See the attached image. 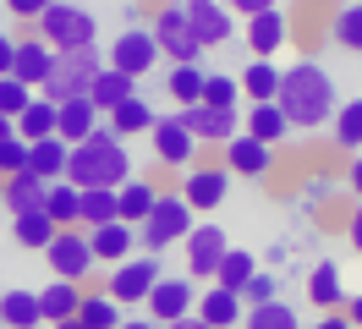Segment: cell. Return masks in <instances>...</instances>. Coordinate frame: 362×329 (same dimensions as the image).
<instances>
[{
    "mask_svg": "<svg viewBox=\"0 0 362 329\" xmlns=\"http://www.w3.org/2000/svg\"><path fill=\"white\" fill-rule=\"evenodd\" d=\"M274 105L286 110V121H291V132H313L324 127V121H335V83H329V71L318 61H296L286 66V77H280V99Z\"/></svg>",
    "mask_w": 362,
    "mask_h": 329,
    "instance_id": "6da1fadb",
    "label": "cell"
},
{
    "mask_svg": "<svg viewBox=\"0 0 362 329\" xmlns=\"http://www.w3.org/2000/svg\"><path fill=\"white\" fill-rule=\"evenodd\" d=\"M66 181H71V187H83V192H121V187L132 181L127 143H121L110 127H99L88 143H77V149H71Z\"/></svg>",
    "mask_w": 362,
    "mask_h": 329,
    "instance_id": "7a4b0ae2",
    "label": "cell"
},
{
    "mask_svg": "<svg viewBox=\"0 0 362 329\" xmlns=\"http://www.w3.org/2000/svg\"><path fill=\"white\" fill-rule=\"evenodd\" d=\"M105 66H110V61H105V50H99V44H93V50H66V55H55V71H49V83H45V99H49V105L88 99Z\"/></svg>",
    "mask_w": 362,
    "mask_h": 329,
    "instance_id": "3957f363",
    "label": "cell"
},
{
    "mask_svg": "<svg viewBox=\"0 0 362 329\" xmlns=\"http://www.w3.org/2000/svg\"><path fill=\"white\" fill-rule=\"evenodd\" d=\"M33 33H39L55 55H66V50H93V44H99V22H93L88 6L61 0V6H49L45 17L33 22Z\"/></svg>",
    "mask_w": 362,
    "mask_h": 329,
    "instance_id": "277c9868",
    "label": "cell"
},
{
    "mask_svg": "<svg viewBox=\"0 0 362 329\" xmlns=\"http://www.w3.org/2000/svg\"><path fill=\"white\" fill-rule=\"evenodd\" d=\"M192 236V203L181 192H159V203H154V214L137 225V241H143V253H165V247H176V241H187Z\"/></svg>",
    "mask_w": 362,
    "mask_h": 329,
    "instance_id": "5b68a950",
    "label": "cell"
},
{
    "mask_svg": "<svg viewBox=\"0 0 362 329\" xmlns=\"http://www.w3.org/2000/svg\"><path fill=\"white\" fill-rule=\"evenodd\" d=\"M154 44H159V55L176 61V66H198L204 61V44H198V33H192V17L181 11V0L154 11Z\"/></svg>",
    "mask_w": 362,
    "mask_h": 329,
    "instance_id": "8992f818",
    "label": "cell"
},
{
    "mask_svg": "<svg viewBox=\"0 0 362 329\" xmlns=\"http://www.w3.org/2000/svg\"><path fill=\"white\" fill-rule=\"evenodd\" d=\"M165 280V269H159L154 253H143V258H127L110 269V280H105V291H110L121 307H143L148 296H154V285Z\"/></svg>",
    "mask_w": 362,
    "mask_h": 329,
    "instance_id": "52a82bcc",
    "label": "cell"
},
{
    "mask_svg": "<svg viewBox=\"0 0 362 329\" xmlns=\"http://www.w3.org/2000/svg\"><path fill=\"white\" fill-rule=\"evenodd\" d=\"M105 61L115 66V71H127V77H148L159 66V44H154V28H137V22H127L121 33L110 39V50H105Z\"/></svg>",
    "mask_w": 362,
    "mask_h": 329,
    "instance_id": "ba28073f",
    "label": "cell"
},
{
    "mask_svg": "<svg viewBox=\"0 0 362 329\" xmlns=\"http://www.w3.org/2000/svg\"><path fill=\"white\" fill-rule=\"evenodd\" d=\"M49 275L55 280H93V269H99V258H93V241H88V231L77 225V231H61V236L49 241Z\"/></svg>",
    "mask_w": 362,
    "mask_h": 329,
    "instance_id": "9c48e42d",
    "label": "cell"
},
{
    "mask_svg": "<svg viewBox=\"0 0 362 329\" xmlns=\"http://www.w3.org/2000/svg\"><path fill=\"white\" fill-rule=\"evenodd\" d=\"M187 247V275L192 280H220V263L230 258V236L220 231V225H192V236L181 241Z\"/></svg>",
    "mask_w": 362,
    "mask_h": 329,
    "instance_id": "30bf717a",
    "label": "cell"
},
{
    "mask_svg": "<svg viewBox=\"0 0 362 329\" xmlns=\"http://www.w3.org/2000/svg\"><path fill=\"white\" fill-rule=\"evenodd\" d=\"M148 143H154V159L170 165V171H192V165H198V149H204V143L187 132L181 115H159V127L148 132Z\"/></svg>",
    "mask_w": 362,
    "mask_h": 329,
    "instance_id": "8fae6325",
    "label": "cell"
},
{
    "mask_svg": "<svg viewBox=\"0 0 362 329\" xmlns=\"http://www.w3.org/2000/svg\"><path fill=\"white\" fill-rule=\"evenodd\" d=\"M148 318L154 324H176V318H192L198 313V285H192V275H165V280L154 285V296H148Z\"/></svg>",
    "mask_w": 362,
    "mask_h": 329,
    "instance_id": "7c38bea8",
    "label": "cell"
},
{
    "mask_svg": "<svg viewBox=\"0 0 362 329\" xmlns=\"http://www.w3.org/2000/svg\"><path fill=\"white\" fill-rule=\"evenodd\" d=\"M181 11L192 17V33H198L204 50H220V44L236 39V11L226 0H181Z\"/></svg>",
    "mask_w": 362,
    "mask_h": 329,
    "instance_id": "4fadbf2b",
    "label": "cell"
},
{
    "mask_svg": "<svg viewBox=\"0 0 362 329\" xmlns=\"http://www.w3.org/2000/svg\"><path fill=\"white\" fill-rule=\"evenodd\" d=\"M181 197L192 203V214L220 209L230 197V171L226 165H192V171H181Z\"/></svg>",
    "mask_w": 362,
    "mask_h": 329,
    "instance_id": "5bb4252c",
    "label": "cell"
},
{
    "mask_svg": "<svg viewBox=\"0 0 362 329\" xmlns=\"http://www.w3.org/2000/svg\"><path fill=\"white\" fill-rule=\"evenodd\" d=\"M181 121H187V132L198 137V143H220L226 149L230 137H242V115L236 110H214V105H187V110H176Z\"/></svg>",
    "mask_w": 362,
    "mask_h": 329,
    "instance_id": "9a60e30c",
    "label": "cell"
},
{
    "mask_svg": "<svg viewBox=\"0 0 362 329\" xmlns=\"http://www.w3.org/2000/svg\"><path fill=\"white\" fill-rule=\"evenodd\" d=\"M49 71H55V50H49L39 33H23V39H17V66H11V77L23 88H33V93H45Z\"/></svg>",
    "mask_w": 362,
    "mask_h": 329,
    "instance_id": "2e32d148",
    "label": "cell"
},
{
    "mask_svg": "<svg viewBox=\"0 0 362 329\" xmlns=\"http://www.w3.org/2000/svg\"><path fill=\"white\" fill-rule=\"evenodd\" d=\"M226 171L230 175H247V181H264V175L274 171V149L242 132V137H230V143H226Z\"/></svg>",
    "mask_w": 362,
    "mask_h": 329,
    "instance_id": "e0dca14e",
    "label": "cell"
},
{
    "mask_svg": "<svg viewBox=\"0 0 362 329\" xmlns=\"http://www.w3.org/2000/svg\"><path fill=\"white\" fill-rule=\"evenodd\" d=\"M308 302L318 307V313H346V275H340V263L335 258H324L313 263V275H308Z\"/></svg>",
    "mask_w": 362,
    "mask_h": 329,
    "instance_id": "ac0fdd59",
    "label": "cell"
},
{
    "mask_svg": "<svg viewBox=\"0 0 362 329\" xmlns=\"http://www.w3.org/2000/svg\"><path fill=\"white\" fill-rule=\"evenodd\" d=\"M198 318H204L209 329H236L247 318V302H242L236 291H226V285H204V291H198Z\"/></svg>",
    "mask_w": 362,
    "mask_h": 329,
    "instance_id": "d6986e66",
    "label": "cell"
},
{
    "mask_svg": "<svg viewBox=\"0 0 362 329\" xmlns=\"http://www.w3.org/2000/svg\"><path fill=\"white\" fill-rule=\"evenodd\" d=\"M88 241H93V258L110 263V269L132 258V247H143V241H137V225H127V219H110V225L88 231Z\"/></svg>",
    "mask_w": 362,
    "mask_h": 329,
    "instance_id": "ffe728a7",
    "label": "cell"
},
{
    "mask_svg": "<svg viewBox=\"0 0 362 329\" xmlns=\"http://www.w3.org/2000/svg\"><path fill=\"white\" fill-rule=\"evenodd\" d=\"M45 197H49V181H45V175H33V171L6 175V181H0V203L11 209V219H17V214H33V209H45Z\"/></svg>",
    "mask_w": 362,
    "mask_h": 329,
    "instance_id": "44dd1931",
    "label": "cell"
},
{
    "mask_svg": "<svg viewBox=\"0 0 362 329\" xmlns=\"http://www.w3.org/2000/svg\"><path fill=\"white\" fill-rule=\"evenodd\" d=\"M55 110H61L55 137H61V143H71V149H77V143H88L93 132L105 127V115L93 110V99H71V105H55Z\"/></svg>",
    "mask_w": 362,
    "mask_h": 329,
    "instance_id": "7402d4cb",
    "label": "cell"
},
{
    "mask_svg": "<svg viewBox=\"0 0 362 329\" xmlns=\"http://www.w3.org/2000/svg\"><path fill=\"white\" fill-rule=\"evenodd\" d=\"M291 39V17L286 11H264V17H247V50L258 61H269L280 44Z\"/></svg>",
    "mask_w": 362,
    "mask_h": 329,
    "instance_id": "603a6c76",
    "label": "cell"
},
{
    "mask_svg": "<svg viewBox=\"0 0 362 329\" xmlns=\"http://www.w3.org/2000/svg\"><path fill=\"white\" fill-rule=\"evenodd\" d=\"M83 296H88V291H83L77 280H49L45 291H39L45 324H49V329H55V324H71V318H77V307H83Z\"/></svg>",
    "mask_w": 362,
    "mask_h": 329,
    "instance_id": "cb8c5ba5",
    "label": "cell"
},
{
    "mask_svg": "<svg viewBox=\"0 0 362 329\" xmlns=\"http://www.w3.org/2000/svg\"><path fill=\"white\" fill-rule=\"evenodd\" d=\"M236 77H242V93H247V105H274V99H280V77H286V71H280L274 61H258V55H252V61L242 66Z\"/></svg>",
    "mask_w": 362,
    "mask_h": 329,
    "instance_id": "d4e9b609",
    "label": "cell"
},
{
    "mask_svg": "<svg viewBox=\"0 0 362 329\" xmlns=\"http://www.w3.org/2000/svg\"><path fill=\"white\" fill-rule=\"evenodd\" d=\"M105 127H110L115 137L127 143V137H143V132H154V127H159V115H154V105L137 93V99H127L121 110H110V115H105Z\"/></svg>",
    "mask_w": 362,
    "mask_h": 329,
    "instance_id": "484cf974",
    "label": "cell"
},
{
    "mask_svg": "<svg viewBox=\"0 0 362 329\" xmlns=\"http://www.w3.org/2000/svg\"><path fill=\"white\" fill-rule=\"evenodd\" d=\"M88 99H93V110H99V115H110V110H121L127 99H137V77H127V71H115V66H105Z\"/></svg>",
    "mask_w": 362,
    "mask_h": 329,
    "instance_id": "4316f807",
    "label": "cell"
},
{
    "mask_svg": "<svg viewBox=\"0 0 362 329\" xmlns=\"http://www.w3.org/2000/svg\"><path fill=\"white\" fill-rule=\"evenodd\" d=\"M55 236H61V225H55L45 209L11 219V241H17V247H28V253H49V241H55Z\"/></svg>",
    "mask_w": 362,
    "mask_h": 329,
    "instance_id": "83f0119b",
    "label": "cell"
},
{
    "mask_svg": "<svg viewBox=\"0 0 362 329\" xmlns=\"http://www.w3.org/2000/svg\"><path fill=\"white\" fill-rule=\"evenodd\" d=\"M77 324H83V329H121V324H127V313H121V302H115L105 285H93L88 296H83V307H77Z\"/></svg>",
    "mask_w": 362,
    "mask_h": 329,
    "instance_id": "f1b7e54d",
    "label": "cell"
},
{
    "mask_svg": "<svg viewBox=\"0 0 362 329\" xmlns=\"http://www.w3.org/2000/svg\"><path fill=\"white\" fill-rule=\"evenodd\" d=\"M28 171L33 175H45L49 187L55 181H66V159H71V143H61V137H45V143H28Z\"/></svg>",
    "mask_w": 362,
    "mask_h": 329,
    "instance_id": "f546056e",
    "label": "cell"
},
{
    "mask_svg": "<svg viewBox=\"0 0 362 329\" xmlns=\"http://www.w3.org/2000/svg\"><path fill=\"white\" fill-rule=\"evenodd\" d=\"M0 324L6 329H39L45 324L39 291H6V296H0Z\"/></svg>",
    "mask_w": 362,
    "mask_h": 329,
    "instance_id": "4dcf8cb0",
    "label": "cell"
},
{
    "mask_svg": "<svg viewBox=\"0 0 362 329\" xmlns=\"http://www.w3.org/2000/svg\"><path fill=\"white\" fill-rule=\"evenodd\" d=\"M45 214L61 225V231H77L83 225V187H71V181H55L45 197Z\"/></svg>",
    "mask_w": 362,
    "mask_h": 329,
    "instance_id": "1f68e13d",
    "label": "cell"
},
{
    "mask_svg": "<svg viewBox=\"0 0 362 329\" xmlns=\"http://www.w3.org/2000/svg\"><path fill=\"white\" fill-rule=\"evenodd\" d=\"M115 203H121V219H127V225H143V219L154 214V203H159V187L143 181V175H132V181L115 192Z\"/></svg>",
    "mask_w": 362,
    "mask_h": 329,
    "instance_id": "d6a6232c",
    "label": "cell"
},
{
    "mask_svg": "<svg viewBox=\"0 0 362 329\" xmlns=\"http://www.w3.org/2000/svg\"><path fill=\"white\" fill-rule=\"evenodd\" d=\"M247 137H258V143H286L291 137V121H286V110L280 105H247Z\"/></svg>",
    "mask_w": 362,
    "mask_h": 329,
    "instance_id": "836d02e7",
    "label": "cell"
},
{
    "mask_svg": "<svg viewBox=\"0 0 362 329\" xmlns=\"http://www.w3.org/2000/svg\"><path fill=\"white\" fill-rule=\"evenodd\" d=\"M204 83H209L204 66H170V71H165V93H170L181 110H187V105H204Z\"/></svg>",
    "mask_w": 362,
    "mask_h": 329,
    "instance_id": "e575fe53",
    "label": "cell"
},
{
    "mask_svg": "<svg viewBox=\"0 0 362 329\" xmlns=\"http://www.w3.org/2000/svg\"><path fill=\"white\" fill-rule=\"evenodd\" d=\"M55 121H61V110H55L45 93H39V99L23 110V121H17V137H23V143H45V137H55Z\"/></svg>",
    "mask_w": 362,
    "mask_h": 329,
    "instance_id": "d590c367",
    "label": "cell"
},
{
    "mask_svg": "<svg viewBox=\"0 0 362 329\" xmlns=\"http://www.w3.org/2000/svg\"><path fill=\"white\" fill-rule=\"evenodd\" d=\"M329 39H335L340 50H351V55H362V6H357V0H346V6H335V17H329Z\"/></svg>",
    "mask_w": 362,
    "mask_h": 329,
    "instance_id": "8d00e7d4",
    "label": "cell"
},
{
    "mask_svg": "<svg viewBox=\"0 0 362 329\" xmlns=\"http://www.w3.org/2000/svg\"><path fill=\"white\" fill-rule=\"evenodd\" d=\"M242 329H308V324L296 318L291 302H264V307H247Z\"/></svg>",
    "mask_w": 362,
    "mask_h": 329,
    "instance_id": "74e56055",
    "label": "cell"
},
{
    "mask_svg": "<svg viewBox=\"0 0 362 329\" xmlns=\"http://www.w3.org/2000/svg\"><path fill=\"white\" fill-rule=\"evenodd\" d=\"M335 149H346V154L362 149V99H346L335 110Z\"/></svg>",
    "mask_w": 362,
    "mask_h": 329,
    "instance_id": "f35d334b",
    "label": "cell"
},
{
    "mask_svg": "<svg viewBox=\"0 0 362 329\" xmlns=\"http://www.w3.org/2000/svg\"><path fill=\"white\" fill-rule=\"evenodd\" d=\"M252 275H258V258H252V253H242V247H230V258L220 263V280H214V285H226V291H236V296H242Z\"/></svg>",
    "mask_w": 362,
    "mask_h": 329,
    "instance_id": "ab89813d",
    "label": "cell"
},
{
    "mask_svg": "<svg viewBox=\"0 0 362 329\" xmlns=\"http://www.w3.org/2000/svg\"><path fill=\"white\" fill-rule=\"evenodd\" d=\"M204 105H214V110H236V105H242V77H230V71H209Z\"/></svg>",
    "mask_w": 362,
    "mask_h": 329,
    "instance_id": "60d3db41",
    "label": "cell"
},
{
    "mask_svg": "<svg viewBox=\"0 0 362 329\" xmlns=\"http://www.w3.org/2000/svg\"><path fill=\"white\" fill-rule=\"evenodd\" d=\"M110 219H121L115 192H83V231H99V225H110Z\"/></svg>",
    "mask_w": 362,
    "mask_h": 329,
    "instance_id": "b9f144b4",
    "label": "cell"
},
{
    "mask_svg": "<svg viewBox=\"0 0 362 329\" xmlns=\"http://www.w3.org/2000/svg\"><path fill=\"white\" fill-rule=\"evenodd\" d=\"M39 93L33 88H23L17 77H0V115H11V121H23V110L33 105Z\"/></svg>",
    "mask_w": 362,
    "mask_h": 329,
    "instance_id": "7bdbcfd3",
    "label": "cell"
},
{
    "mask_svg": "<svg viewBox=\"0 0 362 329\" xmlns=\"http://www.w3.org/2000/svg\"><path fill=\"white\" fill-rule=\"evenodd\" d=\"M242 302H247V307L280 302V275H274V269H258V275L247 280V291H242Z\"/></svg>",
    "mask_w": 362,
    "mask_h": 329,
    "instance_id": "ee69618b",
    "label": "cell"
},
{
    "mask_svg": "<svg viewBox=\"0 0 362 329\" xmlns=\"http://www.w3.org/2000/svg\"><path fill=\"white\" fill-rule=\"evenodd\" d=\"M28 154H33V149H28L23 137H6V143H0V175H23L28 171Z\"/></svg>",
    "mask_w": 362,
    "mask_h": 329,
    "instance_id": "f6af8a7d",
    "label": "cell"
},
{
    "mask_svg": "<svg viewBox=\"0 0 362 329\" xmlns=\"http://www.w3.org/2000/svg\"><path fill=\"white\" fill-rule=\"evenodd\" d=\"M49 6H61V0H6V11H11L17 22H39Z\"/></svg>",
    "mask_w": 362,
    "mask_h": 329,
    "instance_id": "bcb514c9",
    "label": "cell"
},
{
    "mask_svg": "<svg viewBox=\"0 0 362 329\" xmlns=\"http://www.w3.org/2000/svg\"><path fill=\"white\" fill-rule=\"evenodd\" d=\"M329 192H335V181H329V175H324V171L302 181V197H308V203H324V197H329Z\"/></svg>",
    "mask_w": 362,
    "mask_h": 329,
    "instance_id": "7dc6e473",
    "label": "cell"
},
{
    "mask_svg": "<svg viewBox=\"0 0 362 329\" xmlns=\"http://www.w3.org/2000/svg\"><path fill=\"white\" fill-rule=\"evenodd\" d=\"M236 17H264V11H280V0H226Z\"/></svg>",
    "mask_w": 362,
    "mask_h": 329,
    "instance_id": "c3c4849f",
    "label": "cell"
},
{
    "mask_svg": "<svg viewBox=\"0 0 362 329\" xmlns=\"http://www.w3.org/2000/svg\"><path fill=\"white\" fill-rule=\"evenodd\" d=\"M11 66H17V39L0 33V77H11Z\"/></svg>",
    "mask_w": 362,
    "mask_h": 329,
    "instance_id": "681fc988",
    "label": "cell"
},
{
    "mask_svg": "<svg viewBox=\"0 0 362 329\" xmlns=\"http://www.w3.org/2000/svg\"><path fill=\"white\" fill-rule=\"evenodd\" d=\"M346 187H351L357 203H362V154H351V165H346Z\"/></svg>",
    "mask_w": 362,
    "mask_h": 329,
    "instance_id": "f907efd6",
    "label": "cell"
},
{
    "mask_svg": "<svg viewBox=\"0 0 362 329\" xmlns=\"http://www.w3.org/2000/svg\"><path fill=\"white\" fill-rule=\"evenodd\" d=\"M346 236H351V247L362 253V203L351 209V214H346Z\"/></svg>",
    "mask_w": 362,
    "mask_h": 329,
    "instance_id": "816d5d0a",
    "label": "cell"
},
{
    "mask_svg": "<svg viewBox=\"0 0 362 329\" xmlns=\"http://www.w3.org/2000/svg\"><path fill=\"white\" fill-rule=\"evenodd\" d=\"M308 329H351V318H346V313H324V318L308 324Z\"/></svg>",
    "mask_w": 362,
    "mask_h": 329,
    "instance_id": "f5cc1de1",
    "label": "cell"
},
{
    "mask_svg": "<svg viewBox=\"0 0 362 329\" xmlns=\"http://www.w3.org/2000/svg\"><path fill=\"white\" fill-rule=\"evenodd\" d=\"M346 318H351V329H362V291L351 296V302H346Z\"/></svg>",
    "mask_w": 362,
    "mask_h": 329,
    "instance_id": "db71d44e",
    "label": "cell"
},
{
    "mask_svg": "<svg viewBox=\"0 0 362 329\" xmlns=\"http://www.w3.org/2000/svg\"><path fill=\"white\" fill-rule=\"evenodd\" d=\"M159 329H209V324L198 318V313H192V318H176V324H159Z\"/></svg>",
    "mask_w": 362,
    "mask_h": 329,
    "instance_id": "11a10c76",
    "label": "cell"
},
{
    "mask_svg": "<svg viewBox=\"0 0 362 329\" xmlns=\"http://www.w3.org/2000/svg\"><path fill=\"white\" fill-rule=\"evenodd\" d=\"M6 137H17V121H11V115H0V143H6Z\"/></svg>",
    "mask_w": 362,
    "mask_h": 329,
    "instance_id": "9f6ffc18",
    "label": "cell"
},
{
    "mask_svg": "<svg viewBox=\"0 0 362 329\" xmlns=\"http://www.w3.org/2000/svg\"><path fill=\"white\" fill-rule=\"evenodd\" d=\"M121 329H159V324H154V318H127Z\"/></svg>",
    "mask_w": 362,
    "mask_h": 329,
    "instance_id": "6f0895ef",
    "label": "cell"
},
{
    "mask_svg": "<svg viewBox=\"0 0 362 329\" xmlns=\"http://www.w3.org/2000/svg\"><path fill=\"white\" fill-rule=\"evenodd\" d=\"M55 329H83V324H77V318H71V324H55Z\"/></svg>",
    "mask_w": 362,
    "mask_h": 329,
    "instance_id": "680465c9",
    "label": "cell"
},
{
    "mask_svg": "<svg viewBox=\"0 0 362 329\" xmlns=\"http://www.w3.org/2000/svg\"><path fill=\"white\" fill-rule=\"evenodd\" d=\"M0 181H6V175H0Z\"/></svg>",
    "mask_w": 362,
    "mask_h": 329,
    "instance_id": "91938a15",
    "label": "cell"
},
{
    "mask_svg": "<svg viewBox=\"0 0 362 329\" xmlns=\"http://www.w3.org/2000/svg\"><path fill=\"white\" fill-rule=\"evenodd\" d=\"M0 329H6V324H0Z\"/></svg>",
    "mask_w": 362,
    "mask_h": 329,
    "instance_id": "94428289",
    "label": "cell"
},
{
    "mask_svg": "<svg viewBox=\"0 0 362 329\" xmlns=\"http://www.w3.org/2000/svg\"><path fill=\"white\" fill-rule=\"evenodd\" d=\"M357 6H362V0H357Z\"/></svg>",
    "mask_w": 362,
    "mask_h": 329,
    "instance_id": "6125c7cd",
    "label": "cell"
}]
</instances>
